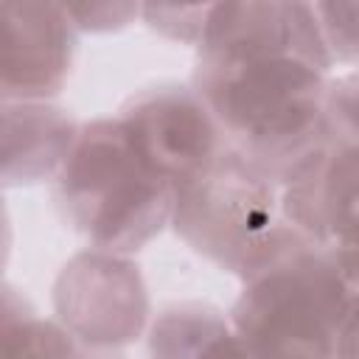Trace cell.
<instances>
[{
	"label": "cell",
	"mask_w": 359,
	"mask_h": 359,
	"mask_svg": "<svg viewBox=\"0 0 359 359\" xmlns=\"http://www.w3.org/2000/svg\"><path fill=\"white\" fill-rule=\"evenodd\" d=\"M250 286L236 306L244 345L272 353H328L353 328V269L283 230L247 266Z\"/></svg>",
	"instance_id": "6da1fadb"
},
{
	"label": "cell",
	"mask_w": 359,
	"mask_h": 359,
	"mask_svg": "<svg viewBox=\"0 0 359 359\" xmlns=\"http://www.w3.org/2000/svg\"><path fill=\"white\" fill-rule=\"evenodd\" d=\"M325 67L328 59L289 48L202 56L199 93L250 151L283 157L306 149L320 129Z\"/></svg>",
	"instance_id": "7a4b0ae2"
},
{
	"label": "cell",
	"mask_w": 359,
	"mask_h": 359,
	"mask_svg": "<svg viewBox=\"0 0 359 359\" xmlns=\"http://www.w3.org/2000/svg\"><path fill=\"white\" fill-rule=\"evenodd\" d=\"M62 194L73 222L104 250L146 244L174 210V188L135 149L121 121H95L70 146Z\"/></svg>",
	"instance_id": "3957f363"
},
{
	"label": "cell",
	"mask_w": 359,
	"mask_h": 359,
	"mask_svg": "<svg viewBox=\"0 0 359 359\" xmlns=\"http://www.w3.org/2000/svg\"><path fill=\"white\" fill-rule=\"evenodd\" d=\"M177 230L210 258L247 269L280 233L272 222V191L252 163H213L174 188Z\"/></svg>",
	"instance_id": "277c9868"
},
{
	"label": "cell",
	"mask_w": 359,
	"mask_h": 359,
	"mask_svg": "<svg viewBox=\"0 0 359 359\" xmlns=\"http://www.w3.org/2000/svg\"><path fill=\"white\" fill-rule=\"evenodd\" d=\"M140 157L171 182L185 185L216 157V126L205 104L182 90L140 95L121 121Z\"/></svg>",
	"instance_id": "5b68a950"
},
{
	"label": "cell",
	"mask_w": 359,
	"mask_h": 359,
	"mask_svg": "<svg viewBox=\"0 0 359 359\" xmlns=\"http://www.w3.org/2000/svg\"><path fill=\"white\" fill-rule=\"evenodd\" d=\"M70 17L59 0H0V87L42 98L70 67Z\"/></svg>",
	"instance_id": "8992f818"
},
{
	"label": "cell",
	"mask_w": 359,
	"mask_h": 359,
	"mask_svg": "<svg viewBox=\"0 0 359 359\" xmlns=\"http://www.w3.org/2000/svg\"><path fill=\"white\" fill-rule=\"evenodd\" d=\"M59 309L84 337L126 339L143 323L146 294L129 264L107 255H81L62 275Z\"/></svg>",
	"instance_id": "52a82bcc"
},
{
	"label": "cell",
	"mask_w": 359,
	"mask_h": 359,
	"mask_svg": "<svg viewBox=\"0 0 359 359\" xmlns=\"http://www.w3.org/2000/svg\"><path fill=\"white\" fill-rule=\"evenodd\" d=\"M286 210L292 222L323 238L342 244L353 252L356 224V149L331 146L311 149L292 171Z\"/></svg>",
	"instance_id": "ba28073f"
},
{
	"label": "cell",
	"mask_w": 359,
	"mask_h": 359,
	"mask_svg": "<svg viewBox=\"0 0 359 359\" xmlns=\"http://www.w3.org/2000/svg\"><path fill=\"white\" fill-rule=\"evenodd\" d=\"M73 123L59 109L22 104L0 109V182H31L65 163Z\"/></svg>",
	"instance_id": "9c48e42d"
},
{
	"label": "cell",
	"mask_w": 359,
	"mask_h": 359,
	"mask_svg": "<svg viewBox=\"0 0 359 359\" xmlns=\"http://www.w3.org/2000/svg\"><path fill=\"white\" fill-rule=\"evenodd\" d=\"M59 331L31 317H22L20 303L0 292V353H59L67 345L59 342Z\"/></svg>",
	"instance_id": "30bf717a"
},
{
	"label": "cell",
	"mask_w": 359,
	"mask_h": 359,
	"mask_svg": "<svg viewBox=\"0 0 359 359\" xmlns=\"http://www.w3.org/2000/svg\"><path fill=\"white\" fill-rule=\"evenodd\" d=\"M222 0H140L146 20L174 39H199Z\"/></svg>",
	"instance_id": "8fae6325"
},
{
	"label": "cell",
	"mask_w": 359,
	"mask_h": 359,
	"mask_svg": "<svg viewBox=\"0 0 359 359\" xmlns=\"http://www.w3.org/2000/svg\"><path fill=\"white\" fill-rule=\"evenodd\" d=\"M67 17L87 31H115L123 28L135 14L140 0H59Z\"/></svg>",
	"instance_id": "7c38bea8"
},
{
	"label": "cell",
	"mask_w": 359,
	"mask_h": 359,
	"mask_svg": "<svg viewBox=\"0 0 359 359\" xmlns=\"http://www.w3.org/2000/svg\"><path fill=\"white\" fill-rule=\"evenodd\" d=\"M317 25L325 45H334L337 50L351 56L356 42V0H317Z\"/></svg>",
	"instance_id": "4fadbf2b"
},
{
	"label": "cell",
	"mask_w": 359,
	"mask_h": 359,
	"mask_svg": "<svg viewBox=\"0 0 359 359\" xmlns=\"http://www.w3.org/2000/svg\"><path fill=\"white\" fill-rule=\"evenodd\" d=\"M3 252H6V222H3V213H0V261H3Z\"/></svg>",
	"instance_id": "5bb4252c"
}]
</instances>
